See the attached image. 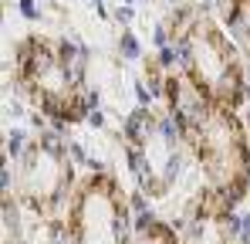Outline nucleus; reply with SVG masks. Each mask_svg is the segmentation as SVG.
<instances>
[{"label":"nucleus","mask_w":250,"mask_h":244,"mask_svg":"<svg viewBox=\"0 0 250 244\" xmlns=\"http://www.w3.org/2000/svg\"><path fill=\"white\" fill-rule=\"evenodd\" d=\"M68 244H132L135 220L122 187L112 173L95 170L75 187L68 203Z\"/></svg>","instance_id":"obj_1"},{"label":"nucleus","mask_w":250,"mask_h":244,"mask_svg":"<svg viewBox=\"0 0 250 244\" xmlns=\"http://www.w3.org/2000/svg\"><path fill=\"white\" fill-rule=\"evenodd\" d=\"M75 170H71V149L58 132H41L17 166V197L34 214L51 217L75 197Z\"/></svg>","instance_id":"obj_2"},{"label":"nucleus","mask_w":250,"mask_h":244,"mask_svg":"<svg viewBox=\"0 0 250 244\" xmlns=\"http://www.w3.org/2000/svg\"><path fill=\"white\" fill-rule=\"evenodd\" d=\"M132 244H183L176 238V227L163 224L152 214H139L135 217V241Z\"/></svg>","instance_id":"obj_3"},{"label":"nucleus","mask_w":250,"mask_h":244,"mask_svg":"<svg viewBox=\"0 0 250 244\" xmlns=\"http://www.w3.org/2000/svg\"><path fill=\"white\" fill-rule=\"evenodd\" d=\"M119 51H122V58H128V61L142 58V44H139V38H135L132 31H122V38H119Z\"/></svg>","instance_id":"obj_4"},{"label":"nucleus","mask_w":250,"mask_h":244,"mask_svg":"<svg viewBox=\"0 0 250 244\" xmlns=\"http://www.w3.org/2000/svg\"><path fill=\"white\" fill-rule=\"evenodd\" d=\"M7 156H14V160L24 156V132H10L7 136Z\"/></svg>","instance_id":"obj_5"},{"label":"nucleus","mask_w":250,"mask_h":244,"mask_svg":"<svg viewBox=\"0 0 250 244\" xmlns=\"http://www.w3.org/2000/svg\"><path fill=\"white\" fill-rule=\"evenodd\" d=\"M172 65H179V54H176V48L169 44L159 51V68H172Z\"/></svg>","instance_id":"obj_6"},{"label":"nucleus","mask_w":250,"mask_h":244,"mask_svg":"<svg viewBox=\"0 0 250 244\" xmlns=\"http://www.w3.org/2000/svg\"><path fill=\"white\" fill-rule=\"evenodd\" d=\"M17 7H21V14H24L27 21H38V17H41L38 7H34V0H17Z\"/></svg>","instance_id":"obj_7"},{"label":"nucleus","mask_w":250,"mask_h":244,"mask_svg":"<svg viewBox=\"0 0 250 244\" xmlns=\"http://www.w3.org/2000/svg\"><path fill=\"white\" fill-rule=\"evenodd\" d=\"M132 17H135L132 7H115V21H119V24H132Z\"/></svg>","instance_id":"obj_8"},{"label":"nucleus","mask_w":250,"mask_h":244,"mask_svg":"<svg viewBox=\"0 0 250 244\" xmlns=\"http://www.w3.org/2000/svg\"><path fill=\"white\" fill-rule=\"evenodd\" d=\"M156 48H159V51L169 48V31H166V27H156Z\"/></svg>","instance_id":"obj_9"},{"label":"nucleus","mask_w":250,"mask_h":244,"mask_svg":"<svg viewBox=\"0 0 250 244\" xmlns=\"http://www.w3.org/2000/svg\"><path fill=\"white\" fill-rule=\"evenodd\" d=\"M135 98H139V105H142V109H146V105L152 102V95H149V92H146L142 85H135Z\"/></svg>","instance_id":"obj_10"},{"label":"nucleus","mask_w":250,"mask_h":244,"mask_svg":"<svg viewBox=\"0 0 250 244\" xmlns=\"http://www.w3.org/2000/svg\"><path fill=\"white\" fill-rule=\"evenodd\" d=\"M88 122H91V125H102V122H105V116H102V112H91V116H88Z\"/></svg>","instance_id":"obj_11"},{"label":"nucleus","mask_w":250,"mask_h":244,"mask_svg":"<svg viewBox=\"0 0 250 244\" xmlns=\"http://www.w3.org/2000/svg\"><path fill=\"white\" fill-rule=\"evenodd\" d=\"M91 3H95V7H102V0H91Z\"/></svg>","instance_id":"obj_12"},{"label":"nucleus","mask_w":250,"mask_h":244,"mask_svg":"<svg viewBox=\"0 0 250 244\" xmlns=\"http://www.w3.org/2000/svg\"><path fill=\"white\" fill-rule=\"evenodd\" d=\"M51 3H54V0H51Z\"/></svg>","instance_id":"obj_13"}]
</instances>
